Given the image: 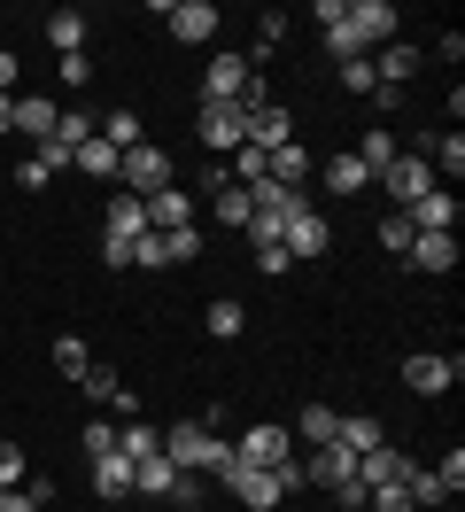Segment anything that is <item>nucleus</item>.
<instances>
[{"instance_id": "obj_6", "label": "nucleus", "mask_w": 465, "mask_h": 512, "mask_svg": "<svg viewBox=\"0 0 465 512\" xmlns=\"http://www.w3.org/2000/svg\"><path fill=\"white\" fill-rule=\"evenodd\" d=\"M341 16H349V32H357V47H365V55H380V47L396 39V24H403V16L388 8V0H349Z\"/></svg>"}, {"instance_id": "obj_41", "label": "nucleus", "mask_w": 465, "mask_h": 512, "mask_svg": "<svg viewBox=\"0 0 465 512\" xmlns=\"http://www.w3.org/2000/svg\"><path fill=\"white\" fill-rule=\"evenodd\" d=\"M55 78L70 86V94H86V86H93V63H86V55H62V63H55Z\"/></svg>"}, {"instance_id": "obj_7", "label": "nucleus", "mask_w": 465, "mask_h": 512, "mask_svg": "<svg viewBox=\"0 0 465 512\" xmlns=\"http://www.w3.org/2000/svg\"><path fill=\"white\" fill-rule=\"evenodd\" d=\"M458 381H465V357H434V350L403 357V388H419V396H442V388H458Z\"/></svg>"}, {"instance_id": "obj_5", "label": "nucleus", "mask_w": 465, "mask_h": 512, "mask_svg": "<svg viewBox=\"0 0 465 512\" xmlns=\"http://www.w3.org/2000/svg\"><path fill=\"white\" fill-rule=\"evenodd\" d=\"M225 489H233V497H241L248 512H279L287 505V489H279V474H264V466H241V458H233V466H225Z\"/></svg>"}, {"instance_id": "obj_24", "label": "nucleus", "mask_w": 465, "mask_h": 512, "mask_svg": "<svg viewBox=\"0 0 465 512\" xmlns=\"http://www.w3.org/2000/svg\"><path fill=\"white\" fill-rule=\"evenodd\" d=\"M334 419H341L334 404H303V412H295V427H287V435H295V450H303V443H310V450L334 443Z\"/></svg>"}, {"instance_id": "obj_43", "label": "nucleus", "mask_w": 465, "mask_h": 512, "mask_svg": "<svg viewBox=\"0 0 465 512\" xmlns=\"http://www.w3.org/2000/svg\"><path fill=\"white\" fill-rule=\"evenodd\" d=\"M341 86H349V94H372V86H380V78H372V55H357V63H341Z\"/></svg>"}, {"instance_id": "obj_31", "label": "nucleus", "mask_w": 465, "mask_h": 512, "mask_svg": "<svg viewBox=\"0 0 465 512\" xmlns=\"http://www.w3.org/2000/svg\"><path fill=\"white\" fill-rule=\"evenodd\" d=\"M210 202H217V225H233V233H241V225H248V210H256V194H248V187H233V179H225V187H217Z\"/></svg>"}, {"instance_id": "obj_37", "label": "nucleus", "mask_w": 465, "mask_h": 512, "mask_svg": "<svg viewBox=\"0 0 465 512\" xmlns=\"http://www.w3.org/2000/svg\"><path fill=\"white\" fill-rule=\"evenodd\" d=\"M55 365H62V373H70V381H78V373H86V365H93V350H86V342H78V334H62V342H55Z\"/></svg>"}, {"instance_id": "obj_38", "label": "nucleus", "mask_w": 465, "mask_h": 512, "mask_svg": "<svg viewBox=\"0 0 465 512\" xmlns=\"http://www.w3.org/2000/svg\"><path fill=\"white\" fill-rule=\"evenodd\" d=\"M380 249H388V256L411 249V218H403V210H388V218H380Z\"/></svg>"}, {"instance_id": "obj_14", "label": "nucleus", "mask_w": 465, "mask_h": 512, "mask_svg": "<svg viewBox=\"0 0 465 512\" xmlns=\"http://www.w3.org/2000/svg\"><path fill=\"white\" fill-rule=\"evenodd\" d=\"M372 78H380L388 94H403V78H419V47H411V39H388V47L372 55Z\"/></svg>"}, {"instance_id": "obj_32", "label": "nucleus", "mask_w": 465, "mask_h": 512, "mask_svg": "<svg viewBox=\"0 0 465 512\" xmlns=\"http://www.w3.org/2000/svg\"><path fill=\"white\" fill-rule=\"evenodd\" d=\"M78 171H86V179H117V148H109V140L93 132L86 148H78Z\"/></svg>"}, {"instance_id": "obj_13", "label": "nucleus", "mask_w": 465, "mask_h": 512, "mask_svg": "<svg viewBox=\"0 0 465 512\" xmlns=\"http://www.w3.org/2000/svg\"><path fill=\"white\" fill-rule=\"evenodd\" d=\"M403 264H411V272H450V264H458V233H411Z\"/></svg>"}, {"instance_id": "obj_15", "label": "nucleus", "mask_w": 465, "mask_h": 512, "mask_svg": "<svg viewBox=\"0 0 465 512\" xmlns=\"http://www.w3.org/2000/svg\"><path fill=\"white\" fill-rule=\"evenodd\" d=\"M241 140H248V117H241V109H202V148H210V156H233Z\"/></svg>"}, {"instance_id": "obj_25", "label": "nucleus", "mask_w": 465, "mask_h": 512, "mask_svg": "<svg viewBox=\"0 0 465 512\" xmlns=\"http://www.w3.org/2000/svg\"><path fill=\"white\" fill-rule=\"evenodd\" d=\"M264 179H272V187H295V194H303V179H310V148H295V140H287V148H272Z\"/></svg>"}, {"instance_id": "obj_1", "label": "nucleus", "mask_w": 465, "mask_h": 512, "mask_svg": "<svg viewBox=\"0 0 465 512\" xmlns=\"http://www.w3.org/2000/svg\"><path fill=\"white\" fill-rule=\"evenodd\" d=\"M163 458L179 466V474H225L233 466V443L202 427V419H186V427H163Z\"/></svg>"}, {"instance_id": "obj_28", "label": "nucleus", "mask_w": 465, "mask_h": 512, "mask_svg": "<svg viewBox=\"0 0 465 512\" xmlns=\"http://www.w3.org/2000/svg\"><path fill=\"white\" fill-rule=\"evenodd\" d=\"M241 326H248V311H241V303H233V295H217L210 311H202V334H210V342H233Z\"/></svg>"}, {"instance_id": "obj_45", "label": "nucleus", "mask_w": 465, "mask_h": 512, "mask_svg": "<svg viewBox=\"0 0 465 512\" xmlns=\"http://www.w3.org/2000/svg\"><path fill=\"white\" fill-rule=\"evenodd\" d=\"M434 481H442V489H450V497H458V489H465V450H450V458H442V466H434Z\"/></svg>"}, {"instance_id": "obj_2", "label": "nucleus", "mask_w": 465, "mask_h": 512, "mask_svg": "<svg viewBox=\"0 0 465 512\" xmlns=\"http://www.w3.org/2000/svg\"><path fill=\"white\" fill-rule=\"evenodd\" d=\"M117 179H124V194H132V202H148V194L179 187V179H171V156H163L155 140H140V148H124V156H117Z\"/></svg>"}, {"instance_id": "obj_40", "label": "nucleus", "mask_w": 465, "mask_h": 512, "mask_svg": "<svg viewBox=\"0 0 465 512\" xmlns=\"http://www.w3.org/2000/svg\"><path fill=\"white\" fill-rule=\"evenodd\" d=\"M78 450H86V458H101V450H117V419H93L86 435H78Z\"/></svg>"}, {"instance_id": "obj_17", "label": "nucleus", "mask_w": 465, "mask_h": 512, "mask_svg": "<svg viewBox=\"0 0 465 512\" xmlns=\"http://www.w3.org/2000/svg\"><path fill=\"white\" fill-rule=\"evenodd\" d=\"M179 225H194V194H186V187L148 194V233H179Z\"/></svg>"}, {"instance_id": "obj_11", "label": "nucleus", "mask_w": 465, "mask_h": 512, "mask_svg": "<svg viewBox=\"0 0 465 512\" xmlns=\"http://www.w3.org/2000/svg\"><path fill=\"white\" fill-rule=\"evenodd\" d=\"M279 249L295 256V264H318V256H326V218H318V210H295L287 233H279Z\"/></svg>"}, {"instance_id": "obj_23", "label": "nucleus", "mask_w": 465, "mask_h": 512, "mask_svg": "<svg viewBox=\"0 0 465 512\" xmlns=\"http://www.w3.org/2000/svg\"><path fill=\"white\" fill-rule=\"evenodd\" d=\"M419 156L434 163V179H458V171H465V140H458V132H427Z\"/></svg>"}, {"instance_id": "obj_20", "label": "nucleus", "mask_w": 465, "mask_h": 512, "mask_svg": "<svg viewBox=\"0 0 465 512\" xmlns=\"http://www.w3.org/2000/svg\"><path fill=\"white\" fill-rule=\"evenodd\" d=\"M403 474H411V458H403V450H388V443L357 458V481H365V497H372V489H388V481H403Z\"/></svg>"}, {"instance_id": "obj_10", "label": "nucleus", "mask_w": 465, "mask_h": 512, "mask_svg": "<svg viewBox=\"0 0 465 512\" xmlns=\"http://www.w3.org/2000/svg\"><path fill=\"white\" fill-rule=\"evenodd\" d=\"M403 218H411V233H458V194H450V187H427Z\"/></svg>"}, {"instance_id": "obj_34", "label": "nucleus", "mask_w": 465, "mask_h": 512, "mask_svg": "<svg viewBox=\"0 0 465 512\" xmlns=\"http://www.w3.org/2000/svg\"><path fill=\"white\" fill-rule=\"evenodd\" d=\"M163 256H171V264H194V256H202V225H179V233H163Z\"/></svg>"}, {"instance_id": "obj_47", "label": "nucleus", "mask_w": 465, "mask_h": 512, "mask_svg": "<svg viewBox=\"0 0 465 512\" xmlns=\"http://www.w3.org/2000/svg\"><path fill=\"white\" fill-rule=\"evenodd\" d=\"M334 505H349V512H365V481L349 474V481H334Z\"/></svg>"}, {"instance_id": "obj_21", "label": "nucleus", "mask_w": 465, "mask_h": 512, "mask_svg": "<svg viewBox=\"0 0 465 512\" xmlns=\"http://www.w3.org/2000/svg\"><path fill=\"white\" fill-rule=\"evenodd\" d=\"M93 497H132V458H124V450H101V458H93Z\"/></svg>"}, {"instance_id": "obj_12", "label": "nucleus", "mask_w": 465, "mask_h": 512, "mask_svg": "<svg viewBox=\"0 0 465 512\" xmlns=\"http://www.w3.org/2000/svg\"><path fill=\"white\" fill-rule=\"evenodd\" d=\"M140 233H148V202H132V194H117V202L101 210V241H124V249H132Z\"/></svg>"}, {"instance_id": "obj_26", "label": "nucleus", "mask_w": 465, "mask_h": 512, "mask_svg": "<svg viewBox=\"0 0 465 512\" xmlns=\"http://www.w3.org/2000/svg\"><path fill=\"white\" fill-rule=\"evenodd\" d=\"M47 47H55V55H86V16H78V8H55V16H47Z\"/></svg>"}, {"instance_id": "obj_4", "label": "nucleus", "mask_w": 465, "mask_h": 512, "mask_svg": "<svg viewBox=\"0 0 465 512\" xmlns=\"http://www.w3.org/2000/svg\"><path fill=\"white\" fill-rule=\"evenodd\" d=\"M248 86H256V63H248V55H210V70H202V109H233Z\"/></svg>"}, {"instance_id": "obj_18", "label": "nucleus", "mask_w": 465, "mask_h": 512, "mask_svg": "<svg viewBox=\"0 0 465 512\" xmlns=\"http://www.w3.org/2000/svg\"><path fill=\"white\" fill-rule=\"evenodd\" d=\"M334 443L349 450V458H365V450L388 443V427H380V419H365V412H341V419H334Z\"/></svg>"}, {"instance_id": "obj_30", "label": "nucleus", "mask_w": 465, "mask_h": 512, "mask_svg": "<svg viewBox=\"0 0 465 512\" xmlns=\"http://www.w3.org/2000/svg\"><path fill=\"white\" fill-rule=\"evenodd\" d=\"M326 187H334V194H365L372 179H365V163H357L349 148H341V156H326Z\"/></svg>"}, {"instance_id": "obj_44", "label": "nucleus", "mask_w": 465, "mask_h": 512, "mask_svg": "<svg viewBox=\"0 0 465 512\" xmlns=\"http://www.w3.org/2000/svg\"><path fill=\"white\" fill-rule=\"evenodd\" d=\"M256 272H264V280H279V272H295V256L272 241V249H256Z\"/></svg>"}, {"instance_id": "obj_39", "label": "nucleus", "mask_w": 465, "mask_h": 512, "mask_svg": "<svg viewBox=\"0 0 465 512\" xmlns=\"http://www.w3.org/2000/svg\"><path fill=\"white\" fill-rule=\"evenodd\" d=\"M279 39H287V16H272V8H264V16H256V55H272ZM256 55H248V63H256Z\"/></svg>"}, {"instance_id": "obj_48", "label": "nucleus", "mask_w": 465, "mask_h": 512, "mask_svg": "<svg viewBox=\"0 0 465 512\" xmlns=\"http://www.w3.org/2000/svg\"><path fill=\"white\" fill-rule=\"evenodd\" d=\"M0 512H39V505H31L24 489H0Z\"/></svg>"}, {"instance_id": "obj_29", "label": "nucleus", "mask_w": 465, "mask_h": 512, "mask_svg": "<svg viewBox=\"0 0 465 512\" xmlns=\"http://www.w3.org/2000/svg\"><path fill=\"white\" fill-rule=\"evenodd\" d=\"M93 132H101V140H109L117 156H124V148H140V140H148V132H140V117H132V109H109V117H101V125H93Z\"/></svg>"}, {"instance_id": "obj_35", "label": "nucleus", "mask_w": 465, "mask_h": 512, "mask_svg": "<svg viewBox=\"0 0 465 512\" xmlns=\"http://www.w3.org/2000/svg\"><path fill=\"white\" fill-rule=\"evenodd\" d=\"M78 388H86V396H93V404H117V373H109V365H86V373H78Z\"/></svg>"}, {"instance_id": "obj_22", "label": "nucleus", "mask_w": 465, "mask_h": 512, "mask_svg": "<svg viewBox=\"0 0 465 512\" xmlns=\"http://www.w3.org/2000/svg\"><path fill=\"white\" fill-rule=\"evenodd\" d=\"M248 140L272 156V148H287V140H295V117H287V109L272 101V109H256V117H248Z\"/></svg>"}, {"instance_id": "obj_19", "label": "nucleus", "mask_w": 465, "mask_h": 512, "mask_svg": "<svg viewBox=\"0 0 465 512\" xmlns=\"http://www.w3.org/2000/svg\"><path fill=\"white\" fill-rule=\"evenodd\" d=\"M349 474H357V458H349L341 443H318L303 458V481H318V489H334V481H349Z\"/></svg>"}, {"instance_id": "obj_36", "label": "nucleus", "mask_w": 465, "mask_h": 512, "mask_svg": "<svg viewBox=\"0 0 465 512\" xmlns=\"http://www.w3.org/2000/svg\"><path fill=\"white\" fill-rule=\"evenodd\" d=\"M24 481H31V458L16 443H0V489H24Z\"/></svg>"}, {"instance_id": "obj_16", "label": "nucleus", "mask_w": 465, "mask_h": 512, "mask_svg": "<svg viewBox=\"0 0 465 512\" xmlns=\"http://www.w3.org/2000/svg\"><path fill=\"white\" fill-rule=\"evenodd\" d=\"M55 125H62V109L47 94H16V132H24L31 148H39V140H55Z\"/></svg>"}, {"instance_id": "obj_8", "label": "nucleus", "mask_w": 465, "mask_h": 512, "mask_svg": "<svg viewBox=\"0 0 465 512\" xmlns=\"http://www.w3.org/2000/svg\"><path fill=\"white\" fill-rule=\"evenodd\" d=\"M233 458L272 474V466H287V458H295V435H287V427H248L241 443H233Z\"/></svg>"}, {"instance_id": "obj_3", "label": "nucleus", "mask_w": 465, "mask_h": 512, "mask_svg": "<svg viewBox=\"0 0 465 512\" xmlns=\"http://www.w3.org/2000/svg\"><path fill=\"white\" fill-rule=\"evenodd\" d=\"M372 187H388V210H411V202H419L427 187H442V179H434V163L419 156V148H403V156L388 163V171H380Z\"/></svg>"}, {"instance_id": "obj_49", "label": "nucleus", "mask_w": 465, "mask_h": 512, "mask_svg": "<svg viewBox=\"0 0 465 512\" xmlns=\"http://www.w3.org/2000/svg\"><path fill=\"white\" fill-rule=\"evenodd\" d=\"M0 94H16V55L0 47Z\"/></svg>"}, {"instance_id": "obj_27", "label": "nucleus", "mask_w": 465, "mask_h": 512, "mask_svg": "<svg viewBox=\"0 0 465 512\" xmlns=\"http://www.w3.org/2000/svg\"><path fill=\"white\" fill-rule=\"evenodd\" d=\"M349 156L365 163V179H380V171H388V163H396V156H403V148H396V132L380 125V132H365V140H357V148H349Z\"/></svg>"}, {"instance_id": "obj_42", "label": "nucleus", "mask_w": 465, "mask_h": 512, "mask_svg": "<svg viewBox=\"0 0 465 512\" xmlns=\"http://www.w3.org/2000/svg\"><path fill=\"white\" fill-rule=\"evenodd\" d=\"M365 512H419V505L403 497V481H388V489H372V497H365Z\"/></svg>"}, {"instance_id": "obj_46", "label": "nucleus", "mask_w": 465, "mask_h": 512, "mask_svg": "<svg viewBox=\"0 0 465 512\" xmlns=\"http://www.w3.org/2000/svg\"><path fill=\"white\" fill-rule=\"evenodd\" d=\"M16 179H24V194H39V187H47V179H55V171H47V163H39V156H24V163H16Z\"/></svg>"}, {"instance_id": "obj_50", "label": "nucleus", "mask_w": 465, "mask_h": 512, "mask_svg": "<svg viewBox=\"0 0 465 512\" xmlns=\"http://www.w3.org/2000/svg\"><path fill=\"white\" fill-rule=\"evenodd\" d=\"M0 132H16V94H0Z\"/></svg>"}, {"instance_id": "obj_33", "label": "nucleus", "mask_w": 465, "mask_h": 512, "mask_svg": "<svg viewBox=\"0 0 465 512\" xmlns=\"http://www.w3.org/2000/svg\"><path fill=\"white\" fill-rule=\"evenodd\" d=\"M55 140H62V148H70V156H78V148H86V140H93V117H86V109H62Z\"/></svg>"}, {"instance_id": "obj_9", "label": "nucleus", "mask_w": 465, "mask_h": 512, "mask_svg": "<svg viewBox=\"0 0 465 512\" xmlns=\"http://www.w3.org/2000/svg\"><path fill=\"white\" fill-rule=\"evenodd\" d=\"M163 24H171L179 47H202V39H217V8H210V0H171V8H163Z\"/></svg>"}]
</instances>
